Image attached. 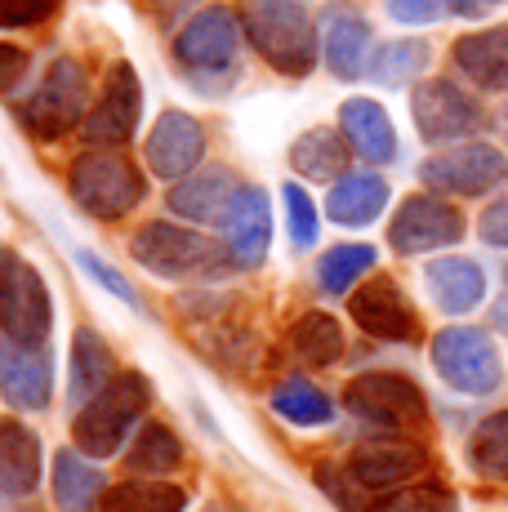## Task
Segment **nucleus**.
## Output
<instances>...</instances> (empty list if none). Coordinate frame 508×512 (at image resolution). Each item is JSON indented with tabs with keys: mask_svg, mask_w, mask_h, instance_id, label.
I'll return each mask as SVG.
<instances>
[{
	"mask_svg": "<svg viewBox=\"0 0 508 512\" xmlns=\"http://www.w3.org/2000/svg\"><path fill=\"white\" fill-rule=\"evenodd\" d=\"M139 116H143L139 72H134L130 63H112V67H107V76H103L99 103L90 107L81 134H85V143H90V147H121V143L134 139Z\"/></svg>",
	"mask_w": 508,
	"mask_h": 512,
	"instance_id": "9b49d317",
	"label": "nucleus"
},
{
	"mask_svg": "<svg viewBox=\"0 0 508 512\" xmlns=\"http://www.w3.org/2000/svg\"><path fill=\"white\" fill-rule=\"evenodd\" d=\"M491 326L508 334V294H504V299H500V303H495V308H491Z\"/></svg>",
	"mask_w": 508,
	"mask_h": 512,
	"instance_id": "a18cd8bd",
	"label": "nucleus"
},
{
	"mask_svg": "<svg viewBox=\"0 0 508 512\" xmlns=\"http://www.w3.org/2000/svg\"><path fill=\"white\" fill-rule=\"evenodd\" d=\"M76 263H81L85 277H90L94 285H103V290L112 294V299H121V303H130V308H139V294H134V285L125 281L107 259H99L94 250H76Z\"/></svg>",
	"mask_w": 508,
	"mask_h": 512,
	"instance_id": "58836bf2",
	"label": "nucleus"
},
{
	"mask_svg": "<svg viewBox=\"0 0 508 512\" xmlns=\"http://www.w3.org/2000/svg\"><path fill=\"white\" fill-rule=\"evenodd\" d=\"M281 201H286V223H290V241H295V250H312V245H317V232H321L312 196L299 183H286L281 187Z\"/></svg>",
	"mask_w": 508,
	"mask_h": 512,
	"instance_id": "e433bc0d",
	"label": "nucleus"
},
{
	"mask_svg": "<svg viewBox=\"0 0 508 512\" xmlns=\"http://www.w3.org/2000/svg\"><path fill=\"white\" fill-rule=\"evenodd\" d=\"M348 312H353L357 330H366L370 339H384V343H415L419 339L415 308H410V299L402 294V285L388 277H375L361 285V290H353Z\"/></svg>",
	"mask_w": 508,
	"mask_h": 512,
	"instance_id": "2eb2a0df",
	"label": "nucleus"
},
{
	"mask_svg": "<svg viewBox=\"0 0 508 512\" xmlns=\"http://www.w3.org/2000/svg\"><path fill=\"white\" fill-rule=\"evenodd\" d=\"M58 9V0H0V32L14 27H36Z\"/></svg>",
	"mask_w": 508,
	"mask_h": 512,
	"instance_id": "ea45409f",
	"label": "nucleus"
},
{
	"mask_svg": "<svg viewBox=\"0 0 508 512\" xmlns=\"http://www.w3.org/2000/svg\"><path fill=\"white\" fill-rule=\"evenodd\" d=\"M433 370L442 374L446 388L464 392V397H491L504 383V361L491 334L477 326H446L428 348Z\"/></svg>",
	"mask_w": 508,
	"mask_h": 512,
	"instance_id": "423d86ee",
	"label": "nucleus"
},
{
	"mask_svg": "<svg viewBox=\"0 0 508 512\" xmlns=\"http://www.w3.org/2000/svg\"><path fill=\"white\" fill-rule=\"evenodd\" d=\"M321 36H326V63L339 81H357L370 67V23L353 5H330L321 18Z\"/></svg>",
	"mask_w": 508,
	"mask_h": 512,
	"instance_id": "6ab92c4d",
	"label": "nucleus"
},
{
	"mask_svg": "<svg viewBox=\"0 0 508 512\" xmlns=\"http://www.w3.org/2000/svg\"><path fill=\"white\" fill-rule=\"evenodd\" d=\"M268 401H272V415H281L295 428H326L335 419V401L312 379H281Z\"/></svg>",
	"mask_w": 508,
	"mask_h": 512,
	"instance_id": "c85d7f7f",
	"label": "nucleus"
},
{
	"mask_svg": "<svg viewBox=\"0 0 508 512\" xmlns=\"http://www.w3.org/2000/svg\"><path fill=\"white\" fill-rule=\"evenodd\" d=\"M290 348L304 366L321 370V366H335L344 357V330H339L335 317L326 312H304V317L290 326Z\"/></svg>",
	"mask_w": 508,
	"mask_h": 512,
	"instance_id": "c756f323",
	"label": "nucleus"
},
{
	"mask_svg": "<svg viewBox=\"0 0 508 512\" xmlns=\"http://www.w3.org/2000/svg\"><path fill=\"white\" fill-rule=\"evenodd\" d=\"M384 205H388V183L375 170L344 174V179L330 183L326 196V214L339 228H366V223H375L384 214Z\"/></svg>",
	"mask_w": 508,
	"mask_h": 512,
	"instance_id": "5701e85b",
	"label": "nucleus"
},
{
	"mask_svg": "<svg viewBox=\"0 0 508 512\" xmlns=\"http://www.w3.org/2000/svg\"><path fill=\"white\" fill-rule=\"evenodd\" d=\"M446 5L455 9L459 18H482L491 5H504V0H446Z\"/></svg>",
	"mask_w": 508,
	"mask_h": 512,
	"instance_id": "c03bdc74",
	"label": "nucleus"
},
{
	"mask_svg": "<svg viewBox=\"0 0 508 512\" xmlns=\"http://www.w3.org/2000/svg\"><path fill=\"white\" fill-rule=\"evenodd\" d=\"M419 179L433 187V192L486 196L491 187H500L508 179V161L500 147H491V143H459V147L428 156L419 165Z\"/></svg>",
	"mask_w": 508,
	"mask_h": 512,
	"instance_id": "9d476101",
	"label": "nucleus"
},
{
	"mask_svg": "<svg viewBox=\"0 0 508 512\" xmlns=\"http://www.w3.org/2000/svg\"><path fill=\"white\" fill-rule=\"evenodd\" d=\"M344 406L348 415H357L361 423L375 428H424L428 419V401L419 392V383H410L406 374H361L344 388Z\"/></svg>",
	"mask_w": 508,
	"mask_h": 512,
	"instance_id": "1a4fd4ad",
	"label": "nucleus"
},
{
	"mask_svg": "<svg viewBox=\"0 0 508 512\" xmlns=\"http://www.w3.org/2000/svg\"><path fill=\"white\" fill-rule=\"evenodd\" d=\"M125 464L134 472H170L183 464V441L165 423H143L134 446L125 450Z\"/></svg>",
	"mask_w": 508,
	"mask_h": 512,
	"instance_id": "f704fd0d",
	"label": "nucleus"
},
{
	"mask_svg": "<svg viewBox=\"0 0 508 512\" xmlns=\"http://www.w3.org/2000/svg\"><path fill=\"white\" fill-rule=\"evenodd\" d=\"M241 27L263 63L281 76H308L317 63V27L299 0H246Z\"/></svg>",
	"mask_w": 508,
	"mask_h": 512,
	"instance_id": "f257e3e1",
	"label": "nucleus"
},
{
	"mask_svg": "<svg viewBox=\"0 0 508 512\" xmlns=\"http://www.w3.org/2000/svg\"><path fill=\"white\" fill-rule=\"evenodd\" d=\"M241 45V23L228 5H210L201 14H192L174 36V58L188 76L210 81V76H228L237 63Z\"/></svg>",
	"mask_w": 508,
	"mask_h": 512,
	"instance_id": "6e6552de",
	"label": "nucleus"
},
{
	"mask_svg": "<svg viewBox=\"0 0 508 512\" xmlns=\"http://www.w3.org/2000/svg\"><path fill=\"white\" fill-rule=\"evenodd\" d=\"M477 232H482L486 245H500V250H508V201L491 205V210L482 214V223H477Z\"/></svg>",
	"mask_w": 508,
	"mask_h": 512,
	"instance_id": "37998d69",
	"label": "nucleus"
},
{
	"mask_svg": "<svg viewBox=\"0 0 508 512\" xmlns=\"http://www.w3.org/2000/svg\"><path fill=\"white\" fill-rule=\"evenodd\" d=\"M27 76V49L0 45V94H9Z\"/></svg>",
	"mask_w": 508,
	"mask_h": 512,
	"instance_id": "79ce46f5",
	"label": "nucleus"
},
{
	"mask_svg": "<svg viewBox=\"0 0 508 512\" xmlns=\"http://www.w3.org/2000/svg\"><path fill=\"white\" fill-rule=\"evenodd\" d=\"M290 170L304 174V179H312V183L344 179V170H348V139H344V134H335V130H326V125L299 134V139L290 143Z\"/></svg>",
	"mask_w": 508,
	"mask_h": 512,
	"instance_id": "cd10ccee",
	"label": "nucleus"
},
{
	"mask_svg": "<svg viewBox=\"0 0 508 512\" xmlns=\"http://www.w3.org/2000/svg\"><path fill=\"white\" fill-rule=\"evenodd\" d=\"M223 250L228 259L237 263L241 272H254L263 268L268 259V245H272V205H268V192L263 187H241L232 196L228 214H223Z\"/></svg>",
	"mask_w": 508,
	"mask_h": 512,
	"instance_id": "4468645a",
	"label": "nucleus"
},
{
	"mask_svg": "<svg viewBox=\"0 0 508 512\" xmlns=\"http://www.w3.org/2000/svg\"><path fill=\"white\" fill-rule=\"evenodd\" d=\"M428 455L415 446H366L348 459V472L370 490V495H384L393 486H410V481L424 472Z\"/></svg>",
	"mask_w": 508,
	"mask_h": 512,
	"instance_id": "a878e982",
	"label": "nucleus"
},
{
	"mask_svg": "<svg viewBox=\"0 0 508 512\" xmlns=\"http://www.w3.org/2000/svg\"><path fill=\"white\" fill-rule=\"evenodd\" d=\"M188 508V490L174 481H121L107 486L103 512H183Z\"/></svg>",
	"mask_w": 508,
	"mask_h": 512,
	"instance_id": "7c9ffc66",
	"label": "nucleus"
},
{
	"mask_svg": "<svg viewBox=\"0 0 508 512\" xmlns=\"http://www.w3.org/2000/svg\"><path fill=\"white\" fill-rule=\"evenodd\" d=\"M428 67V45L424 41H384L370 54V81H379L384 90H397V85H410L419 72Z\"/></svg>",
	"mask_w": 508,
	"mask_h": 512,
	"instance_id": "473e14b6",
	"label": "nucleus"
},
{
	"mask_svg": "<svg viewBox=\"0 0 508 512\" xmlns=\"http://www.w3.org/2000/svg\"><path fill=\"white\" fill-rule=\"evenodd\" d=\"M148 401H152V383L143 379L139 370L116 374L99 397L85 401V406L76 410V419H72L76 446H81L85 455H99V459L116 455V450L125 446V437L134 432V423L143 419Z\"/></svg>",
	"mask_w": 508,
	"mask_h": 512,
	"instance_id": "f03ea898",
	"label": "nucleus"
},
{
	"mask_svg": "<svg viewBox=\"0 0 508 512\" xmlns=\"http://www.w3.org/2000/svg\"><path fill=\"white\" fill-rule=\"evenodd\" d=\"M451 58L477 90H508V23L459 36Z\"/></svg>",
	"mask_w": 508,
	"mask_h": 512,
	"instance_id": "393cba45",
	"label": "nucleus"
},
{
	"mask_svg": "<svg viewBox=\"0 0 508 512\" xmlns=\"http://www.w3.org/2000/svg\"><path fill=\"white\" fill-rule=\"evenodd\" d=\"M41 486V437L18 419H0V495L27 499Z\"/></svg>",
	"mask_w": 508,
	"mask_h": 512,
	"instance_id": "412c9836",
	"label": "nucleus"
},
{
	"mask_svg": "<svg viewBox=\"0 0 508 512\" xmlns=\"http://www.w3.org/2000/svg\"><path fill=\"white\" fill-rule=\"evenodd\" d=\"M112 379H116L112 348L103 343V334L81 326L72 334V361H67V406L81 410L85 401L99 397Z\"/></svg>",
	"mask_w": 508,
	"mask_h": 512,
	"instance_id": "b1692460",
	"label": "nucleus"
},
{
	"mask_svg": "<svg viewBox=\"0 0 508 512\" xmlns=\"http://www.w3.org/2000/svg\"><path fill=\"white\" fill-rule=\"evenodd\" d=\"M375 512H459V499L442 481H419V486L393 490Z\"/></svg>",
	"mask_w": 508,
	"mask_h": 512,
	"instance_id": "c9c22d12",
	"label": "nucleus"
},
{
	"mask_svg": "<svg viewBox=\"0 0 508 512\" xmlns=\"http://www.w3.org/2000/svg\"><path fill=\"white\" fill-rule=\"evenodd\" d=\"M375 245H361V241H348V245H335L317 259V285L326 294H348L353 285L375 268Z\"/></svg>",
	"mask_w": 508,
	"mask_h": 512,
	"instance_id": "2f4dec72",
	"label": "nucleus"
},
{
	"mask_svg": "<svg viewBox=\"0 0 508 512\" xmlns=\"http://www.w3.org/2000/svg\"><path fill=\"white\" fill-rule=\"evenodd\" d=\"M464 236V214L455 210L442 196H406L397 205L393 223H388V245L397 254H428V250H446Z\"/></svg>",
	"mask_w": 508,
	"mask_h": 512,
	"instance_id": "ddd939ff",
	"label": "nucleus"
},
{
	"mask_svg": "<svg viewBox=\"0 0 508 512\" xmlns=\"http://www.w3.org/2000/svg\"><path fill=\"white\" fill-rule=\"evenodd\" d=\"M317 481H321V490H326V495L335 499L344 512H370L366 508L370 490L361 486L353 472H348V464H317Z\"/></svg>",
	"mask_w": 508,
	"mask_h": 512,
	"instance_id": "4c0bfd02",
	"label": "nucleus"
},
{
	"mask_svg": "<svg viewBox=\"0 0 508 512\" xmlns=\"http://www.w3.org/2000/svg\"><path fill=\"white\" fill-rule=\"evenodd\" d=\"M50 326H54L50 285L23 254L0 245V330H5V339L41 348L50 339Z\"/></svg>",
	"mask_w": 508,
	"mask_h": 512,
	"instance_id": "39448f33",
	"label": "nucleus"
},
{
	"mask_svg": "<svg viewBox=\"0 0 508 512\" xmlns=\"http://www.w3.org/2000/svg\"><path fill=\"white\" fill-rule=\"evenodd\" d=\"M107 495L103 468L85 459L81 450H58L54 455V504L58 512H94V504Z\"/></svg>",
	"mask_w": 508,
	"mask_h": 512,
	"instance_id": "bb28decb",
	"label": "nucleus"
},
{
	"mask_svg": "<svg viewBox=\"0 0 508 512\" xmlns=\"http://www.w3.org/2000/svg\"><path fill=\"white\" fill-rule=\"evenodd\" d=\"M201 161H205V130L197 116L179 112V107L156 116V125L148 134V170L179 183L188 174H197Z\"/></svg>",
	"mask_w": 508,
	"mask_h": 512,
	"instance_id": "dca6fc26",
	"label": "nucleus"
},
{
	"mask_svg": "<svg viewBox=\"0 0 508 512\" xmlns=\"http://www.w3.org/2000/svg\"><path fill=\"white\" fill-rule=\"evenodd\" d=\"M504 281H508V272H504Z\"/></svg>",
	"mask_w": 508,
	"mask_h": 512,
	"instance_id": "49530a36",
	"label": "nucleus"
},
{
	"mask_svg": "<svg viewBox=\"0 0 508 512\" xmlns=\"http://www.w3.org/2000/svg\"><path fill=\"white\" fill-rule=\"evenodd\" d=\"M67 192H72V201L81 205L90 219H121V214H130L134 205L148 196V179H143V170L134 161H125V156L116 152H85L76 156L72 174H67Z\"/></svg>",
	"mask_w": 508,
	"mask_h": 512,
	"instance_id": "20e7f679",
	"label": "nucleus"
},
{
	"mask_svg": "<svg viewBox=\"0 0 508 512\" xmlns=\"http://www.w3.org/2000/svg\"><path fill=\"white\" fill-rule=\"evenodd\" d=\"M468 464L486 481H508V410L477 423L468 441Z\"/></svg>",
	"mask_w": 508,
	"mask_h": 512,
	"instance_id": "72a5a7b5",
	"label": "nucleus"
},
{
	"mask_svg": "<svg viewBox=\"0 0 508 512\" xmlns=\"http://www.w3.org/2000/svg\"><path fill=\"white\" fill-rule=\"evenodd\" d=\"M410 116L424 143H459L468 134L482 130V107L477 98H468L455 81H424L410 94Z\"/></svg>",
	"mask_w": 508,
	"mask_h": 512,
	"instance_id": "f8f14e48",
	"label": "nucleus"
},
{
	"mask_svg": "<svg viewBox=\"0 0 508 512\" xmlns=\"http://www.w3.org/2000/svg\"><path fill=\"white\" fill-rule=\"evenodd\" d=\"M130 254H134V263H143V268L161 281L214 277V272H223V263H232L228 250L214 245L205 232L179 228V223H170V219L143 223V228L130 236Z\"/></svg>",
	"mask_w": 508,
	"mask_h": 512,
	"instance_id": "7ed1b4c3",
	"label": "nucleus"
},
{
	"mask_svg": "<svg viewBox=\"0 0 508 512\" xmlns=\"http://www.w3.org/2000/svg\"><path fill=\"white\" fill-rule=\"evenodd\" d=\"M424 285L437 308L451 312V317H464V312H473L482 303L486 272L473 259H464V254H446V259H433L424 268Z\"/></svg>",
	"mask_w": 508,
	"mask_h": 512,
	"instance_id": "4be33fe9",
	"label": "nucleus"
},
{
	"mask_svg": "<svg viewBox=\"0 0 508 512\" xmlns=\"http://www.w3.org/2000/svg\"><path fill=\"white\" fill-rule=\"evenodd\" d=\"M339 134L370 165H388L397 156V130L375 98H348L339 107Z\"/></svg>",
	"mask_w": 508,
	"mask_h": 512,
	"instance_id": "aec40b11",
	"label": "nucleus"
},
{
	"mask_svg": "<svg viewBox=\"0 0 508 512\" xmlns=\"http://www.w3.org/2000/svg\"><path fill=\"white\" fill-rule=\"evenodd\" d=\"M237 192H241L237 174L223 170V165H210V170L188 174V179L174 183L170 196H165V205H170V214H179V219L214 228V223H223V214H228V205Z\"/></svg>",
	"mask_w": 508,
	"mask_h": 512,
	"instance_id": "a211bd4d",
	"label": "nucleus"
},
{
	"mask_svg": "<svg viewBox=\"0 0 508 512\" xmlns=\"http://www.w3.org/2000/svg\"><path fill=\"white\" fill-rule=\"evenodd\" d=\"M0 388L18 410H45L54 397V357L50 348L5 343L0 348Z\"/></svg>",
	"mask_w": 508,
	"mask_h": 512,
	"instance_id": "f3484780",
	"label": "nucleus"
},
{
	"mask_svg": "<svg viewBox=\"0 0 508 512\" xmlns=\"http://www.w3.org/2000/svg\"><path fill=\"white\" fill-rule=\"evenodd\" d=\"M446 9H451L446 0H388V14L397 23H437Z\"/></svg>",
	"mask_w": 508,
	"mask_h": 512,
	"instance_id": "a19ab883",
	"label": "nucleus"
},
{
	"mask_svg": "<svg viewBox=\"0 0 508 512\" xmlns=\"http://www.w3.org/2000/svg\"><path fill=\"white\" fill-rule=\"evenodd\" d=\"M85 103H90V76L76 58H54L50 72L41 76L27 103L18 107V121L36 139H63L67 130H76V121H85Z\"/></svg>",
	"mask_w": 508,
	"mask_h": 512,
	"instance_id": "0eeeda50",
	"label": "nucleus"
}]
</instances>
